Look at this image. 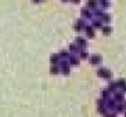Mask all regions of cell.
<instances>
[{
  "label": "cell",
  "mask_w": 126,
  "mask_h": 117,
  "mask_svg": "<svg viewBox=\"0 0 126 117\" xmlns=\"http://www.w3.org/2000/svg\"><path fill=\"white\" fill-rule=\"evenodd\" d=\"M69 61H67V59H61V62H60V68H61V72H63L65 76L67 74H69Z\"/></svg>",
  "instance_id": "cell-1"
},
{
  "label": "cell",
  "mask_w": 126,
  "mask_h": 117,
  "mask_svg": "<svg viewBox=\"0 0 126 117\" xmlns=\"http://www.w3.org/2000/svg\"><path fill=\"white\" fill-rule=\"evenodd\" d=\"M97 74L100 77H104V79H108V80H111V77H112V73L110 72L108 69H104V68H101V69L97 70Z\"/></svg>",
  "instance_id": "cell-2"
},
{
  "label": "cell",
  "mask_w": 126,
  "mask_h": 117,
  "mask_svg": "<svg viewBox=\"0 0 126 117\" xmlns=\"http://www.w3.org/2000/svg\"><path fill=\"white\" fill-rule=\"evenodd\" d=\"M112 98H114L118 103H122V102H125V92L116 91V92H114V96H112Z\"/></svg>",
  "instance_id": "cell-3"
},
{
  "label": "cell",
  "mask_w": 126,
  "mask_h": 117,
  "mask_svg": "<svg viewBox=\"0 0 126 117\" xmlns=\"http://www.w3.org/2000/svg\"><path fill=\"white\" fill-rule=\"evenodd\" d=\"M116 105H118V102H116L114 98H110L107 101V109L108 110H115L116 109Z\"/></svg>",
  "instance_id": "cell-4"
},
{
  "label": "cell",
  "mask_w": 126,
  "mask_h": 117,
  "mask_svg": "<svg viewBox=\"0 0 126 117\" xmlns=\"http://www.w3.org/2000/svg\"><path fill=\"white\" fill-rule=\"evenodd\" d=\"M69 51L74 52V54H80V52L83 51V48L79 47L76 43H74V44H71V46H69Z\"/></svg>",
  "instance_id": "cell-5"
},
{
  "label": "cell",
  "mask_w": 126,
  "mask_h": 117,
  "mask_svg": "<svg viewBox=\"0 0 126 117\" xmlns=\"http://www.w3.org/2000/svg\"><path fill=\"white\" fill-rule=\"evenodd\" d=\"M118 88H119L118 81H110V83H108V90H110V91H111L112 94L118 91Z\"/></svg>",
  "instance_id": "cell-6"
},
{
  "label": "cell",
  "mask_w": 126,
  "mask_h": 117,
  "mask_svg": "<svg viewBox=\"0 0 126 117\" xmlns=\"http://www.w3.org/2000/svg\"><path fill=\"white\" fill-rule=\"evenodd\" d=\"M60 59H61L60 54H53L51 57H50V61H51V63H53V65H58V63L61 62Z\"/></svg>",
  "instance_id": "cell-7"
},
{
  "label": "cell",
  "mask_w": 126,
  "mask_h": 117,
  "mask_svg": "<svg viewBox=\"0 0 126 117\" xmlns=\"http://www.w3.org/2000/svg\"><path fill=\"white\" fill-rule=\"evenodd\" d=\"M116 112H118V113H125L126 112V103L125 102H122V103H118V105H116Z\"/></svg>",
  "instance_id": "cell-8"
},
{
  "label": "cell",
  "mask_w": 126,
  "mask_h": 117,
  "mask_svg": "<svg viewBox=\"0 0 126 117\" xmlns=\"http://www.w3.org/2000/svg\"><path fill=\"white\" fill-rule=\"evenodd\" d=\"M90 62H92L93 65H100L101 57H100V55H93L92 58H90Z\"/></svg>",
  "instance_id": "cell-9"
},
{
  "label": "cell",
  "mask_w": 126,
  "mask_h": 117,
  "mask_svg": "<svg viewBox=\"0 0 126 117\" xmlns=\"http://www.w3.org/2000/svg\"><path fill=\"white\" fill-rule=\"evenodd\" d=\"M79 59H80V58H79V57H76V55H71L68 61H69L71 65H79Z\"/></svg>",
  "instance_id": "cell-10"
},
{
  "label": "cell",
  "mask_w": 126,
  "mask_h": 117,
  "mask_svg": "<svg viewBox=\"0 0 126 117\" xmlns=\"http://www.w3.org/2000/svg\"><path fill=\"white\" fill-rule=\"evenodd\" d=\"M118 85H119V88H121L123 92H126V80H123V79L118 80Z\"/></svg>",
  "instance_id": "cell-11"
},
{
  "label": "cell",
  "mask_w": 126,
  "mask_h": 117,
  "mask_svg": "<svg viewBox=\"0 0 126 117\" xmlns=\"http://www.w3.org/2000/svg\"><path fill=\"white\" fill-rule=\"evenodd\" d=\"M86 33H87V36L90 39L94 37V30H93V26H86Z\"/></svg>",
  "instance_id": "cell-12"
},
{
  "label": "cell",
  "mask_w": 126,
  "mask_h": 117,
  "mask_svg": "<svg viewBox=\"0 0 126 117\" xmlns=\"http://www.w3.org/2000/svg\"><path fill=\"white\" fill-rule=\"evenodd\" d=\"M75 43L78 44L79 47H82V48H85V47H86V41L83 40V39H80V37H76V40H75Z\"/></svg>",
  "instance_id": "cell-13"
},
{
  "label": "cell",
  "mask_w": 126,
  "mask_h": 117,
  "mask_svg": "<svg viewBox=\"0 0 126 117\" xmlns=\"http://www.w3.org/2000/svg\"><path fill=\"white\" fill-rule=\"evenodd\" d=\"M111 94H112V92L110 91L108 88H107V90H104V91H103V99H105V101H108V99L111 98Z\"/></svg>",
  "instance_id": "cell-14"
},
{
  "label": "cell",
  "mask_w": 126,
  "mask_h": 117,
  "mask_svg": "<svg viewBox=\"0 0 126 117\" xmlns=\"http://www.w3.org/2000/svg\"><path fill=\"white\" fill-rule=\"evenodd\" d=\"M116 114H118V112H116V110H108V112L104 114L103 117H116Z\"/></svg>",
  "instance_id": "cell-15"
},
{
  "label": "cell",
  "mask_w": 126,
  "mask_h": 117,
  "mask_svg": "<svg viewBox=\"0 0 126 117\" xmlns=\"http://www.w3.org/2000/svg\"><path fill=\"white\" fill-rule=\"evenodd\" d=\"M60 70H61L60 65H53V66H51V74H57V73H60Z\"/></svg>",
  "instance_id": "cell-16"
},
{
  "label": "cell",
  "mask_w": 126,
  "mask_h": 117,
  "mask_svg": "<svg viewBox=\"0 0 126 117\" xmlns=\"http://www.w3.org/2000/svg\"><path fill=\"white\" fill-rule=\"evenodd\" d=\"M97 1L96 0H87V8H96Z\"/></svg>",
  "instance_id": "cell-17"
},
{
  "label": "cell",
  "mask_w": 126,
  "mask_h": 117,
  "mask_svg": "<svg viewBox=\"0 0 126 117\" xmlns=\"http://www.w3.org/2000/svg\"><path fill=\"white\" fill-rule=\"evenodd\" d=\"M93 28H97V29L103 28V22L98 21V19H94V21H93Z\"/></svg>",
  "instance_id": "cell-18"
},
{
  "label": "cell",
  "mask_w": 126,
  "mask_h": 117,
  "mask_svg": "<svg viewBox=\"0 0 126 117\" xmlns=\"http://www.w3.org/2000/svg\"><path fill=\"white\" fill-rule=\"evenodd\" d=\"M82 15H83L85 18H92V12H90L87 8H83V10H82Z\"/></svg>",
  "instance_id": "cell-19"
},
{
  "label": "cell",
  "mask_w": 126,
  "mask_h": 117,
  "mask_svg": "<svg viewBox=\"0 0 126 117\" xmlns=\"http://www.w3.org/2000/svg\"><path fill=\"white\" fill-rule=\"evenodd\" d=\"M60 57H61V59H67V58L71 57V54L68 51H65V50H63V51L60 52Z\"/></svg>",
  "instance_id": "cell-20"
},
{
  "label": "cell",
  "mask_w": 126,
  "mask_h": 117,
  "mask_svg": "<svg viewBox=\"0 0 126 117\" xmlns=\"http://www.w3.org/2000/svg\"><path fill=\"white\" fill-rule=\"evenodd\" d=\"M82 28H83V21H78V22H76V25H75V29L79 32Z\"/></svg>",
  "instance_id": "cell-21"
},
{
  "label": "cell",
  "mask_w": 126,
  "mask_h": 117,
  "mask_svg": "<svg viewBox=\"0 0 126 117\" xmlns=\"http://www.w3.org/2000/svg\"><path fill=\"white\" fill-rule=\"evenodd\" d=\"M103 32L105 33V35H108V33H111V28H110V26H105V28H103Z\"/></svg>",
  "instance_id": "cell-22"
},
{
  "label": "cell",
  "mask_w": 126,
  "mask_h": 117,
  "mask_svg": "<svg viewBox=\"0 0 126 117\" xmlns=\"http://www.w3.org/2000/svg\"><path fill=\"white\" fill-rule=\"evenodd\" d=\"M79 58H80V59H85V58H87V54H86L85 51H82L80 54H79Z\"/></svg>",
  "instance_id": "cell-23"
},
{
  "label": "cell",
  "mask_w": 126,
  "mask_h": 117,
  "mask_svg": "<svg viewBox=\"0 0 126 117\" xmlns=\"http://www.w3.org/2000/svg\"><path fill=\"white\" fill-rule=\"evenodd\" d=\"M100 3L103 4V7L105 8V7H108V6H110V4H108V1L107 0H100Z\"/></svg>",
  "instance_id": "cell-24"
},
{
  "label": "cell",
  "mask_w": 126,
  "mask_h": 117,
  "mask_svg": "<svg viewBox=\"0 0 126 117\" xmlns=\"http://www.w3.org/2000/svg\"><path fill=\"white\" fill-rule=\"evenodd\" d=\"M72 1H74V3H79V0H72Z\"/></svg>",
  "instance_id": "cell-25"
},
{
  "label": "cell",
  "mask_w": 126,
  "mask_h": 117,
  "mask_svg": "<svg viewBox=\"0 0 126 117\" xmlns=\"http://www.w3.org/2000/svg\"><path fill=\"white\" fill-rule=\"evenodd\" d=\"M125 117H126V112H125Z\"/></svg>",
  "instance_id": "cell-26"
},
{
  "label": "cell",
  "mask_w": 126,
  "mask_h": 117,
  "mask_svg": "<svg viewBox=\"0 0 126 117\" xmlns=\"http://www.w3.org/2000/svg\"><path fill=\"white\" fill-rule=\"evenodd\" d=\"M125 103H126V102H125Z\"/></svg>",
  "instance_id": "cell-27"
}]
</instances>
